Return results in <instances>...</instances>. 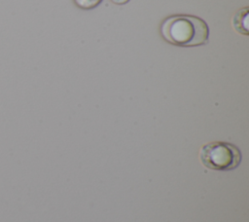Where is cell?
<instances>
[{
	"instance_id": "6da1fadb",
	"label": "cell",
	"mask_w": 249,
	"mask_h": 222,
	"mask_svg": "<svg viewBox=\"0 0 249 222\" xmlns=\"http://www.w3.org/2000/svg\"><path fill=\"white\" fill-rule=\"evenodd\" d=\"M160 35L178 47H197L208 43L209 27L204 19L191 15H174L160 24Z\"/></svg>"
},
{
	"instance_id": "7a4b0ae2",
	"label": "cell",
	"mask_w": 249,
	"mask_h": 222,
	"mask_svg": "<svg viewBox=\"0 0 249 222\" xmlns=\"http://www.w3.org/2000/svg\"><path fill=\"white\" fill-rule=\"evenodd\" d=\"M200 162L214 170H231L241 162V152L233 144L214 141L203 145L199 151Z\"/></svg>"
},
{
	"instance_id": "3957f363",
	"label": "cell",
	"mask_w": 249,
	"mask_h": 222,
	"mask_svg": "<svg viewBox=\"0 0 249 222\" xmlns=\"http://www.w3.org/2000/svg\"><path fill=\"white\" fill-rule=\"evenodd\" d=\"M248 7H244L238 10L231 18L232 27L236 32L242 35H248Z\"/></svg>"
},
{
	"instance_id": "277c9868",
	"label": "cell",
	"mask_w": 249,
	"mask_h": 222,
	"mask_svg": "<svg viewBox=\"0 0 249 222\" xmlns=\"http://www.w3.org/2000/svg\"><path fill=\"white\" fill-rule=\"evenodd\" d=\"M102 0H74V3L77 7L84 10H90L97 7Z\"/></svg>"
},
{
	"instance_id": "5b68a950",
	"label": "cell",
	"mask_w": 249,
	"mask_h": 222,
	"mask_svg": "<svg viewBox=\"0 0 249 222\" xmlns=\"http://www.w3.org/2000/svg\"><path fill=\"white\" fill-rule=\"evenodd\" d=\"M111 1L117 5H124V4H126L129 0H111Z\"/></svg>"
}]
</instances>
